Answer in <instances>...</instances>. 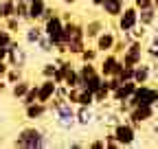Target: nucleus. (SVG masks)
<instances>
[{
    "label": "nucleus",
    "mask_w": 158,
    "mask_h": 149,
    "mask_svg": "<svg viewBox=\"0 0 158 149\" xmlns=\"http://www.w3.org/2000/svg\"><path fill=\"white\" fill-rule=\"evenodd\" d=\"M123 81H130V79H134V66H125L123 64V70H121V74H118Z\"/></svg>",
    "instance_id": "nucleus-36"
},
{
    "label": "nucleus",
    "mask_w": 158,
    "mask_h": 149,
    "mask_svg": "<svg viewBox=\"0 0 158 149\" xmlns=\"http://www.w3.org/2000/svg\"><path fill=\"white\" fill-rule=\"evenodd\" d=\"M5 79L9 81V86H11V83H18L20 79H24V68H13V66H11Z\"/></svg>",
    "instance_id": "nucleus-28"
},
{
    "label": "nucleus",
    "mask_w": 158,
    "mask_h": 149,
    "mask_svg": "<svg viewBox=\"0 0 158 149\" xmlns=\"http://www.w3.org/2000/svg\"><path fill=\"white\" fill-rule=\"evenodd\" d=\"M99 64V72L103 74V77H112V74H121L123 70V62H121V55H116V53H103V57L97 62Z\"/></svg>",
    "instance_id": "nucleus-6"
},
{
    "label": "nucleus",
    "mask_w": 158,
    "mask_h": 149,
    "mask_svg": "<svg viewBox=\"0 0 158 149\" xmlns=\"http://www.w3.org/2000/svg\"><path fill=\"white\" fill-rule=\"evenodd\" d=\"M15 15V0H0V20Z\"/></svg>",
    "instance_id": "nucleus-23"
},
{
    "label": "nucleus",
    "mask_w": 158,
    "mask_h": 149,
    "mask_svg": "<svg viewBox=\"0 0 158 149\" xmlns=\"http://www.w3.org/2000/svg\"><path fill=\"white\" fill-rule=\"evenodd\" d=\"M152 44L158 46V29H154V33H152Z\"/></svg>",
    "instance_id": "nucleus-44"
},
{
    "label": "nucleus",
    "mask_w": 158,
    "mask_h": 149,
    "mask_svg": "<svg viewBox=\"0 0 158 149\" xmlns=\"http://www.w3.org/2000/svg\"><path fill=\"white\" fill-rule=\"evenodd\" d=\"M156 119V107L154 105H134L127 114V121L136 127H141L145 123H152Z\"/></svg>",
    "instance_id": "nucleus-7"
},
{
    "label": "nucleus",
    "mask_w": 158,
    "mask_h": 149,
    "mask_svg": "<svg viewBox=\"0 0 158 149\" xmlns=\"http://www.w3.org/2000/svg\"><path fill=\"white\" fill-rule=\"evenodd\" d=\"M110 97H112V92H110L106 86H101V88L94 92V103H97V105H108Z\"/></svg>",
    "instance_id": "nucleus-26"
},
{
    "label": "nucleus",
    "mask_w": 158,
    "mask_h": 149,
    "mask_svg": "<svg viewBox=\"0 0 158 149\" xmlns=\"http://www.w3.org/2000/svg\"><path fill=\"white\" fill-rule=\"evenodd\" d=\"M106 18H118L125 9V0H103V5L99 7Z\"/></svg>",
    "instance_id": "nucleus-15"
},
{
    "label": "nucleus",
    "mask_w": 158,
    "mask_h": 149,
    "mask_svg": "<svg viewBox=\"0 0 158 149\" xmlns=\"http://www.w3.org/2000/svg\"><path fill=\"white\" fill-rule=\"evenodd\" d=\"M55 90H57V83L53 79H44L42 83H37V101L48 103L55 97Z\"/></svg>",
    "instance_id": "nucleus-14"
},
{
    "label": "nucleus",
    "mask_w": 158,
    "mask_h": 149,
    "mask_svg": "<svg viewBox=\"0 0 158 149\" xmlns=\"http://www.w3.org/2000/svg\"><path fill=\"white\" fill-rule=\"evenodd\" d=\"M99 55L101 53L97 50V46H86L77 57H79V62H99Z\"/></svg>",
    "instance_id": "nucleus-24"
},
{
    "label": "nucleus",
    "mask_w": 158,
    "mask_h": 149,
    "mask_svg": "<svg viewBox=\"0 0 158 149\" xmlns=\"http://www.w3.org/2000/svg\"><path fill=\"white\" fill-rule=\"evenodd\" d=\"M48 103H42V101H35L31 105H24V116L27 121H40V119H44L48 114Z\"/></svg>",
    "instance_id": "nucleus-11"
},
{
    "label": "nucleus",
    "mask_w": 158,
    "mask_h": 149,
    "mask_svg": "<svg viewBox=\"0 0 158 149\" xmlns=\"http://www.w3.org/2000/svg\"><path fill=\"white\" fill-rule=\"evenodd\" d=\"M152 132H154V134H158V123H152Z\"/></svg>",
    "instance_id": "nucleus-47"
},
{
    "label": "nucleus",
    "mask_w": 158,
    "mask_h": 149,
    "mask_svg": "<svg viewBox=\"0 0 158 149\" xmlns=\"http://www.w3.org/2000/svg\"><path fill=\"white\" fill-rule=\"evenodd\" d=\"M103 81H106V77H103V74H101V72H97V74H92V77H90V79H86V81L81 83V88H88L90 92H97L99 88H101V86H103Z\"/></svg>",
    "instance_id": "nucleus-22"
},
{
    "label": "nucleus",
    "mask_w": 158,
    "mask_h": 149,
    "mask_svg": "<svg viewBox=\"0 0 158 149\" xmlns=\"http://www.w3.org/2000/svg\"><path fill=\"white\" fill-rule=\"evenodd\" d=\"M51 145H53L51 138L40 127H24L13 140V147H24V149H40V147H51Z\"/></svg>",
    "instance_id": "nucleus-2"
},
{
    "label": "nucleus",
    "mask_w": 158,
    "mask_h": 149,
    "mask_svg": "<svg viewBox=\"0 0 158 149\" xmlns=\"http://www.w3.org/2000/svg\"><path fill=\"white\" fill-rule=\"evenodd\" d=\"M31 86H33V83H31L29 79H20L18 83H11V88H9V90H11V97L20 101V99H22L27 92H29V88H31Z\"/></svg>",
    "instance_id": "nucleus-21"
},
{
    "label": "nucleus",
    "mask_w": 158,
    "mask_h": 149,
    "mask_svg": "<svg viewBox=\"0 0 158 149\" xmlns=\"http://www.w3.org/2000/svg\"><path fill=\"white\" fill-rule=\"evenodd\" d=\"M158 20V9L156 7H147V9H138V24L145 29H154Z\"/></svg>",
    "instance_id": "nucleus-16"
},
{
    "label": "nucleus",
    "mask_w": 158,
    "mask_h": 149,
    "mask_svg": "<svg viewBox=\"0 0 158 149\" xmlns=\"http://www.w3.org/2000/svg\"><path fill=\"white\" fill-rule=\"evenodd\" d=\"M103 140H106V149H116V147H121V145H118V140H116V136H114V132H106Z\"/></svg>",
    "instance_id": "nucleus-34"
},
{
    "label": "nucleus",
    "mask_w": 158,
    "mask_h": 149,
    "mask_svg": "<svg viewBox=\"0 0 158 149\" xmlns=\"http://www.w3.org/2000/svg\"><path fill=\"white\" fill-rule=\"evenodd\" d=\"M97 123V114H94V107L88 105H77V125L79 127H90Z\"/></svg>",
    "instance_id": "nucleus-13"
},
{
    "label": "nucleus",
    "mask_w": 158,
    "mask_h": 149,
    "mask_svg": "<svg viewBox=\"0 0 158 149\" xmlns=\"http://www.w3.org/2000/svg\"><path fill=\"white\" fill-rule=\"evenodd\" d=\"M55 70H57V64L55 62H46V64H42V77L44 79H53V74H55Z\"/></svg>",
    "instance_id": "nucleus-32"
},
{
    "label": "nucleus",
    "mask_w": 158,
    "mask_h": 149,
    "mask_svg": "<svg viewBox=\"0 0 158 149\" xmlns=\"http://www.w3.org/2000/svg\"><path fill=\"white\" fill-rule=\"evenodd\" d=\"M51 114H55V125L64 132H70L73 127H77V105H73L68 99L53 97L48 101Z\"/></svg>",
    "instance_id": "nucleus-1"
},
{
    "label": "nucleus",
    "mask_w": 158,
    "mask_h": 149,
    "mask_svg": "<svg viewBox=\"0 0 158 149\" xmlns=\"http://www.w3.org/2000/svg\"><path fill=\"white\" fill-rule=\"evenodd\" d=\"M88 147H90V149H106V140H103V138L90 140V143H88Z\"/></svg>",
    "instance_id": "nucleus-40"
},
{
    "label": "nucleus",
    "mask_w": 158,
    "mask_h": 149,
    "mask_svg": "<svg viewBox=\"0 0 158 149\" xmlns=\"http://www.w3.org/2000/svg\"><path fill=\"white\" fill-rule=\"evenodd\" d=\"M134 81L141 86V83H149L152 81V62H141L138 66H134Z\"/></svg>",
    "instance_id": "nucleus-17"
},
{
    "label": "nucleus",
    "mask_w": 158,
    "mask_h": 149,
    "mask_svg": "<svg viewBox=\"0 0 158 149\" xmlns=\"http://www.w3.org/2000/svg\"><path fill=\"white\" fill-rule=\"evenodd\" d=\"M2 22H5V26H7L11 33L20 31V26H22V20H20L18 15H11V18H7V20H2Z\"/></svg>",
    "instance_id": "nucleus-31"
},
{
    "label": "nucleus",
    "mask_w": 158,
    "mask_h": 149,
    "mask_svg": "<svg viewBox=\"0 0 158 149\" xmlns=\"http://www.w3.org/2000/svg\"><path fill=\"white\" fill-rule=\"evenodd\" d=\"M64 86H68V88H75V86H79V70H77V66H75V64H73V66L66 70Z\"/></svg>",
    "instance_id": "nucleus-25"
},
{
    "label": "nucleus",
    "mask_w": 158,
    "mask_h": 149,
    "mask_svg": "<svg viewBox=\"0 0 158 149\" xmlns=\"http://www.w3.org/2000/svg\"><path fill=\"white\" fill-rule=\"evenodd\" d=\"M13 40H15V37H13V33H11L7 26H0V46H5V48H7V46H9Z\"/></svg>",
    "instance_id": "nucleus-30"
},
{
    "label": "nucleus",
    "mask_w": 158,
    "mask_h": 149,
    "mask_svg": "<svg viewBox=\"0 0 158 149\" xmlns=\"http://www.w3.org/2000/svg\"><path fill=\"white\" fill-rule=\"evenodd\" d=\"M35 46L40 48V53H53V50H55V46H53V42H51V37H48L46 33L40 37V42H37Z\"/></svg>",
    "instance_id": "nucleus-29"
},
{
    "label": "nucleus",
    "mask_w": 158,
    "mask_h": 149,
    "mask_svg": "<svg viewBox=\"0 0 158 149\" xmlns=\"http://www.w3.org/2000/svg\"><path fill=\"white\" fill-rule=\"evenodd\" d=\"M62 2H64L66 7H73V5H77V2H79V0H62Z\"/></svg>",
    "instance_id": "nucleus-46"
},
{
    "label": "nucleus",
    "mask_w": 158,
    "mask_h": 149,
    "mask_svg": "<svg viewBox=\"0 0 158 149\" xmlns=\"http://www.w3.org/2000/svg\"><path fill=\"white\" fill-rule=\"evenodd\" d=\"M132 5L136 9H147V7H154V0H132Z\"/></svg>",
    "instance_id": "nucleus-39"
},
{
    "label": "nucleus",
    "mask_w": 158,
    "mask_h": 149,
    "mask_svg": "<svg viewBox=\"0 0 158 149\" xmlns=\"http://www.w3.org/2000/svg\"><path fill=\"white\" fill-rule=\"evenodd\" d=\"M55 13H57V9H55V7H51V5H48V7H46V11H44V13H42V18H40V20H37V22H40V24H44V22H46V20H48V18H53V15H55Z\"/></svg>",
    "instance_id": "nucleus-38"
},
{
    "label": "nucleus",
    "mask_w": 158,
    "mask_h": 149,
    "mask_svg": "<svg viewBox=\"0 0 158 149\" xmlns=\"http://www.w3.org/2000/svg\"><path fill=\"white\" fill-rule=\"evenodd\" d=\"M145 57H147L149 62H158V46L149 44V46L145 48Z\"/></svg>",
    "instance_id": "nucleus-35"
},
{
    "label": "nucleus",
    "mask_w": 158,
    "mask_h": 149,
    "mask_svg": "<svg viewBox=\"0 0 158 149\" xmlns=\"http://www.w3.org/2000/svg\"><path fill=\"white\" fill-rule=\"evenodd\" d=\"M136 81L134 79H130V81H123L121 86H118L114 92H112V97H110V101H114V103H118V101H125V99H130L132 95H134V90H136Z\"/></svg>",
    "instance_id": "nucleus-12"
},
{
    "label": "nucleus",
    "mask_w": 158,
    "mask_h": 149,
    "mask_svg": "<svg viewBox=\"0 0 158 149\" xmlns=\"http://www.w3.org/2000/svg\"><path fill=\"white\" fill-rule=\"evenodd\" d=\"M15 2H22V0H15Z\"/></svg>",
    "instance_id": "nucleus-50"
},
{
    "label": "nucleus",
    "mask_w": 158,
    "mask_h": 149,
    "mask_svg": "<svg viewBox=\"0 0 158 149\" xmlns=\"http://www.w3.org/2000/svg\"><path fill=\"white\" fill-rule=\"evenodd\" d=\"M136 26H138V9L134 5H125L123 13L116 18V29L121 33H127V31H132Z\"/></svg>",
    "instance_id": "nucleus-9"
},
{
    "label": "nucleus",
    "mask_w": 158,
    "mask_h": 149,
    "mask_svg": "<svg viewBox=\"0 0 158 149\" xmlns=\"http://www.w3.org/2000/svg\"><path fill=\"white\" fill-rule=\"evenodd\" d=\"M0 62H7V48L0 46Z\"/></svg>",
    "instance_id": "nucleus-43"
},
{
    "label": "nucleus",
    "mask_w": 158,
    "mask_h": 149,
    "mask_svg": "<svg viewBox=\"0 0 158 149\" xmlns=\"http://www.w3.org/2000/svg\"><path fill=\"white\" fill-rule=\"evenodd\" d=\"M154 29H158V20H156V24H154Z\"/></svg>",
    "instance_id": "nucleus-49"
},
{
    "label": "nucleus",
    "mask_w": 158,
    "mask_h": 149,
    "mask_svg": "<svg viewBox=\"0 0 158 149\" xmlns=\"http://www.w3.org/2000/svg\"><path fill=\"white\" fill-rule=\"evenodd\" d=\"M121 62L125 66H138L141 62H145V46H143V40H132L123 53H121Z\"/></svg>",
    "instance_id": "nucleus-5"
},
{
    "label": "nucleus",
    "mask_w": 158,
    "mask_h": 149,
    "mask_svg": "<svg viewBox=\"0 0 158 149\" xmlns=\"http://www.w3.org/2000/svg\"><path fill=\"white\" fill-rule=\"evenodd\" d=\"M154 7H156V9H158V0H154Z\"/></svg>",
    "instance_id": "nucleus-48"
},
{
    "label": "nucleus",
    "mask_w": 158,
    "mask_h": 149,
    "mask_svg": "<svg viewBox=\"0 0 158 149\" xmlns=\"http://www.w3.org/2000/svg\"><path fill=\"white\" fill-rule=\"evenodd\" d=\"M90 5H92V7H97V9H99V7H101V5H103V0H90Z\"/></svg>",
    "instance_id": "nucleus-45"
},
{
    "label": "nucleus",
    "mask_w": 158,
    "mask_h": 149,
    "mask_svg": "<svg viewBox=\"0 0 158 149\" xmlns=\"http://www.w3.org/2000/svg\"><path fill=\"white\" fill-rule=\"evenodd\" d=\"M116 40H118V37H116V33L110 29V26H106L101 33H99L97 37H94V46H97V50L99 53H110L112 48H114V44H116Z\"/></svg>",
    "instance_id": "nucleus-10"
},
{
    "label": "nucleus",
    "mask_w": 158,
    "mask_h": 149,
    "mask_svg": "<svg viewBox=\"0 0 158 149\" xmlns=\"http://www.w3.org/2000/svg\"><path fill=\"white\" fill-rule=\"evenodd\" d=\"M46 7H48L46 0H31V2H29V20L37 22L40 18H42V13L46 11Z\"/></svg>",
    "instance_id": "nucleus-20"
},
{
    "label": "nucleus",
    "mask_w": 158,
    "mask_h": 149,
    "mask_svg": "<svg viewBox=\"0 0 158 149\" xmlns=\"http://www.w3.org/2000/svg\"><path fill=\"white\" fill-rule=\"evenodd\" d=\"M112 132H114V136H116L121 147H132L136 143V136H138V127L132 125L130 121H118L112 127Z\"/></svg>",
    "instance_id": "nucleus-4"
},
{
    "label": "nucleus",
    "mask_w": 158,
    "mask_h": 149,
    "mask_svg": "<svg viewBox=\"0 0 158 149\" xmlns=\"http://www.w3.org/2000/svg\"><path fill=\"white\" fill-rule=\"evenodd\" d=\"M42 35H44L42 24L31 22V26H29V29H24V42H27V44H31V46H35V44L40 42V37H42Z\"/></svg>",
    "instance_id": "nucleus-19"
},
{
    "label": "nucleus",
    "mask_w": 158,
    "mask_h": 149,
    "mask_svg": "<svg viewBox=\"0 0 158 149\" xmlns=\"http://www.w3.org/2000/svg\"><path fill=\"white\" fill-rule=\"evenodd\" d=\"M20 101H22V105H31V103H35V101H37V86H31L29 92H27V95L20 99Z\"/></svg>",
    "instance_id": "nucleus-33"
},
{
    "label": "nucleus",
    "mask_w": 158,
    "mask_h": 149,
    "mask_svg": "<svg viewBox=\"0 0 158 149\" xmlns=\"http://www.w3.org/2000/svg\"><path fill=\"white\" fill-rule=\"evenodd\" d=\"M29 2H31V0H29Z\"/></svg>",
    "instance_id": "nucleus-51"
},
{
    "label": "nucleus",
    "mask_w": 158,
    "mask_h": 149,
    "mask_svg": "<svg viewBox=\"0 0 158 149\" xmlns=\"http://www.w3.org/2000/svg\"><path fill=\"white\" fill-rule=\"evenodd\" d=\"M132 105H156L158 103V88L149 86V83H141L136 86L134 95L130 97Z\"/></svg>",
    "instance_id": "nucleus-3"
},
{
    "label": "nucleus",
    "mask_w": 158,
    "mask_h": 149,
    "mask_svg": "<svg viewBox=\"0 0 158 149\" xmlns=\"http://www.w3.org/2000/svg\"><path fill=\"white\" fill-rule=\"evenodd\" d=\"M11 86H9V81L7 79H0V95H2V92H7Z\"/></svg>",
    "instance_id": "nucleus-42"
},
{
    "label": "nucleus",
    "mask_w": 158,
    "mask_h": 149,
    "mask_svg": "<svg viewBox=\"0 0 158 149\" xmlns=\"http://www.w3.org/2000/svg\"><path fill=\"white\" fill-rule=\"evenodd\" d=\"M9 62H0V79H5L7 77V72H9Z\"/></svg>",
    "instance_id": "nucleus-41"
},
{
    "label": "nucleus",
    "mask_w": 158,
    "mask_h": 149,
    "mask_svg": "<svg viewBox=\"0 0 158 149\" xmlns=\"http://www.w3.org/2000/svg\"><path fill=\"white\" fill-rule=\"evenodd\" d=\"M7 62H9V66H13V68H27L29 53H27V48L20 44L18 40H13V42L7 46Z\"/></svg>",
    "instance_id": "nucleus-8"
},
{
    "label": "nucleus",
    "mask_w": 158,
    "mask_h": 149,
    "mask_svg": "<svg viewBox=\"0 0 158 149\" xmlns=\"http://www.w3.org/2000/svg\"><path fill=\"white\" fill-rule=\"evenodd\" d=\"M84 29H86V40H88V42H90V40L94 42V37L106 29V22L101 20V18H94V20H88V22L84 24Z\"/></svg>",
    "instance_id": "nucleus-18"
},
{
    "label": "nucleus",
    "mask_w": 158,
    "mask_h": 149,
    "mask_svg": "<svg viewBox=\"0 0 158 149\" xmlns=\"http://www.w3.org/2000/svg\"><path fill=\"white\" fill-rule=\"evenodd\" d=\"M15 15H18L22 22H31V20H29V0L15 2Z\"/></svg>",
    "instance_id": "nucleus-27"
},
{
    "label": "nucleus",
    "mask_w": 158,
    "mask_h": 149,
    "mask_svg": "<svg viewBox=\"0 0 158 149\" xmlns=\"http://www.w3.org/2000/svg\"><path fill=\"white\" fill-rule=\"evenodd\" d=\"M130 33H132V37H134V40H145V35H147V29L138 24V26H136V29H132Z\"/></svg>",
    "instance_id": "nucleus-37"
}]
</instances>
